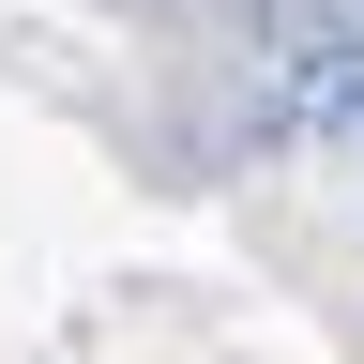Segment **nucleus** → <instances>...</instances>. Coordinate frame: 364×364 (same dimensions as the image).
<instances>
[{
  "label": "nucleus",
  "mask_w": 364,
  "mask_h": 364,
  "mask_svg": "<svg viewBox=\"0 0 364 364\" xmlns=\"http://www.w3.org/2000/svg\"><path fill=\"white\" fill-rule=\"evenodd\" d=\"M289 122H318V136H364V31H334V16L304 31V61H289Z\"/></svg>",
  "instance_id": "1"
}]
</instances>
